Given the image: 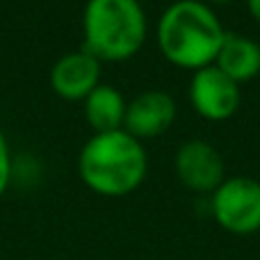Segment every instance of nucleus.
I'll return each instance as SVG.
<instances>
[{"instance_id": "1", "label": "nucleus", "mask_w": 260, "mask_h": 260, "mask_svg": "<svg viewBox=\"0 0 260 260\" xmlns=\"http://www.w3.org/2000/svg\"><path fill=\"white\" fill-rule=\"evenodd\" d=\"M226 30L203 0H176L157 21V46L167 62L180 69H206L215 64Z\"/></svg>"}, {"instance_id": "2", "label": "nucleus", "mask_w": 260, "mask_h": 260, "mask_svg": "<svg viewBox=\"0 0 260 260\" xmlns=\"http://www.w3.org/2000/svg\"><path fill=\"white\" fill-rule=\"evenodd\" d=\"M148 157L142 142L126 130L94 133L78 155L80 180L99 197H126L144 183Z\"/></svg>"}, {"instance_id": "3", "label": "nucleus", "mask_w": 260, "mask_h": 260, "mask_svg": "<svg viewBox=\"0 0 260 260\" xmlns=\"http://www.w3.org/2000/svg\"><path fill=\"white\" fill-rule=\"evenodd\" d=\"M146 12L139 0H87L82 50L99 62H126L146 41Z\"/></svg>"}, {"instance_id": "4", "label": "nucleus", "mask_w": 260, "mask_h": 260, "mask_svg": "<svg viewBox=\"0 0 260 260\" xmlns=\"http://www.w3.org/2000/svg\"><path fill=\"white\" fill-rule=\"evenodd\" d=\"M210 212L215 221L233 235H251L260 231V183L249 176L224 178L212 192Z\"/></svg>"}, {"instance_id": "5", "label": "nucleus", "mask_w": 260, "mask_h": 260, "mask_svg": "<svg viewBox=\"0 0 260 260\" xmlns=\"http://www.w3.org/2000/svg\"><path fill=\"white\" fill-rule=\"evenodd\" d=\"M242 91L235 80L221 73L215 64L194 71L189 82V103L208 121H226L240 108Z\"/></svg>"}, {"instance_id": "6", "label": "nucleus", "mask_w": 260, "mask_h": 260, "mask_svg": "<svg viewBox=\"0 0 260 260\" xmlns=\"http://www.w3.org/2000/svg\"><path fill=\"white\" fill-rule=\"evenodd\" d=\"M176 174L187 189L199 194L215 192L224 183V160L212 144L203 139H189L176 153Z\"/></svg>"}, {"instance_id": "7", "label": "nucleus", "mask_w": 260, "mask_h": 260, "mask_svg": "<svg viewBox=\"0 0 260 260\" xmlns=\"http://www.w3.org/2000/svg\"><path fill=\"white\" fill-rule=\"evenodd\" d=\"M101 85V62L87 50L67 53L50 69V87L64 101H85Z\"/></svg>"}, {"instance_id": "8", "label": "nucleus", "mask_w": 260, "mask_h": 260, "mask_svg": "<svg viewBox=\"0 0 260 260\" xmlns=\"http://www.w3.org/2000/svg\"><path fill=\"white\" fill-rule=\"evenodd\" d=\"M176 119V101L167 91L151 89L135 96L126 105L123 130L135 139L157 137L171 128Z\"/></svg>"}, {"instance_id": "9", "label": "nucleus", "mask_w": 260, "mask_h": 260, "mask_svg": "<svg viewBox=\"0 0 260 260\" xmlns=\"http://www.w3.org/2000/svg\"><path fill=\"white\" fill-rule=\"evenodd\" d=\"M215 67L238 85L251 80L260 73V44L249 37L226 32L224 44L217 53Z\"/></svg>"}, {"instance_id": "10", "label": "nucleus", "mask_w": 260, "mask_h": 260, "mask_svg": "<svg viewBox=\"0 0 260 260\" xmlns=\"http://www.w3.org/2000/svg\"><path fill=\"white\" fill-rule=\"evenodd\" d=\"M126 105L128 103L121 91L112 85H103V82L82 101L85 119L94 128V133L121 130L123 119H126Z\"/></svg>"}, {"instance_id": "11", "label": "nucleus", "mask_w": 260, "mask_h": 260, "mask_svg": "<svg viewBox=\"0 0 260 260\" xmlns=\"http://www.w3.org/2000/svg\"><path fill=\"white\" fill-rule=\"evenodd\" d=\"M12 178H14V155H12L7 137H5V133L0 130V197L7 192Z\"/></svg>"}, {"instance_id": "12", "label": "nucleus", "mask_w": 260, "mask_h": 260, "mask_svg": "<svg viewBox=\"0 0 260 260\" xmlns=\"http://www.w3.org/2000/svg\"><path fill=\"white\" fill-rule=\"evenodd\" d=\"M247 7H249V14L253 16V21L260 25V0H247Z\"/></svg>"}, {"instance_id": "13", "label": "nucleus", "mask_w": 260, "mask_h": 260, "mask_svg": "<svg viewBox=\"0 0 260 260\" xmlns=\"http://www.w3.org/2000/svg\"><path fill=\"white\" fill-rule=\"evenodd\" d=\"M203 3H233V0H203Z\"/></svg>"}]
</instances>
